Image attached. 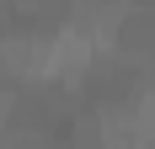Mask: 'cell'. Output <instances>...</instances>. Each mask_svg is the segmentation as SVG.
<instances>
[{
  "instance_id": "obj_1",
  "label": "cell",
  "mask_w": 155,
  "mask_h": 149,
  "mask_svg": "<svg viewBox=\"0 0 155 149\" xmlns=\"http://www.w3.org/2000/svg\"><path fill=\"white\" fill-rule=\"evenodd\" d=\"M139 96V69L128 59H107L91 69V101H134Z\"/></svg>"
},
{
  "instance_id": "obj_2",
  "label": "cell",
  "mask_w": 155,
  "mask_h": 149,
  "mask_svg": "<svg viewBox=\"0 0 155 149\" xmlns=\"http://www.w3.org/2000/svg\"><path fill=\"white\" fill-rule=\"evenodd\" d=\"M118 53L123 59H150L155 53V5H134L118 21Z\"/></svg>"
},
{
  "instance_id": "obj_3",
  "label": "cell",
  "mask_w": 155,
  "mask_h": 149,
  "mask_svg": "<svg viewBox=\"0 0 155 149\" xmlns=\"http://www.w3.org/2000/svg\"><path fill=\"white\" fill-rule=\"evenodd\" d=\"M54 144L59 149H107V122H96L91 112L64 117L59 128H54Z\"/></svg>"
}]
</instances>
